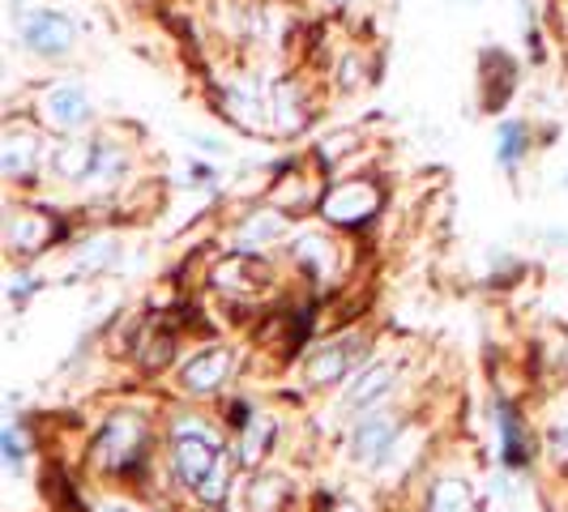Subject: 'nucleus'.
Segmentation results:
<instances>
[{"label": "nucleus", "mask_w": 568, "mask_h": 512, "mask_svg": "<svg viewBox=\"0 0 568 512\" xmlns=\"http://www.w3.org/2000/svg\"><path fill=\"white\" fill-rule=\"evenodd\" d=\"M103 512H124V509H103Z\"/></svg>", "instance_id": "cd10ccee"}, {"label": "nucleus", "mask_w": 568, "mask_h": 512, "mask_svg": "<svg viewBox=\"0 0 568 512\" xmlns=\"http://www.w3.org/2000/svg\"><path fill=\"white\" fill-rule=\"evenodd\" d=\"M547 453H551V461L560 470H568V419H560V423L547 431Z\"/></svg>", "instance_id": "393cba45"}, {"label": "nucleus", "mask_w": 568, "mask_h": 512, "mask_svg": "<svg viewBox=\"0 0 568 512\" xmlns=\"http://www.w3.org/2000/svg\"><path fill=\"white\" fill-rule=\"evenodd\" d=\"M274 423L270 419H253V423L240 431V449H235V457H240V465H261V457L270 453V444H274Z\"/></svg>", "instance_id": "f3484780"}, {"label": "nucleus", "mask_w": 568, "mask_h": 512, "mask_svg": "<svg viewBox=\"0 0 568 512\" xmlns=\"http://www.w3.org/2000/svg\"><path fill=\"white\" fill-rule=\"evenodd\" d=\"M286 500V479H274V474H261L248 487V512H278Z\"/></svg>", "instance_id": "4be33fe9"}, {"label": "nucleus", "mask_w": 568, "mask_h": 512, "mask_svg": "<svg viewBox=\"0 0 568 512\" xmlns=\"http://www.w3.org/2000/svg\"><path fill=\"white\" fill-rule=\"evenodd\" d=\"M526 150H530V129H526L521 120L500 124V133H496V163H500L505 171H513L521 158H526Z\"/></svg>", "instance_id": "6ab92c4d"}, {"label": "nucleus", "mask_w": 568, "mask_h": 512, "mask_svg": "<svg viewBox=\"0 0 568 512\" xmlns=\"http://www.w3.org/2000/svg\"><path fill=\"white\" fill-rule=\"evenodd\" d=\"M496 414H500V453H505V465H509V470H521V465L530 461V444H526V427H521V419H517V410H509V406H500Z\"/></svg>", "instance_id": "dca6fc26"}, {"label": "nucleus", "mask_w": 568, "mask_h": 512, "mask_svg": "<svg viewBox=\"0 0 568 512\" xmlns=\"http://www.w3.org/2000/svg\"><path fill=\"white\" fill-rule=\"evenodd\" d=\"M394 440H398V419L385 414V410H376V414H368L364 423L355 427V457L364 465H372V461H381V457L389 453Z\"/></svg>", "instance_id": "9b49d317"}, {"label": "nucleus", "mask_w": 568, "mask_h": 512, "mask_svg": "<svg viewBox=\"0 0 568 512\" xmlns=\"http://www.w3.org/2000/svg\"><path fill=\"white\" fill-rule=\"evenodd\" d=\"M286 218H291V214H283L278 205L253 209V214L240 223V231H235V248H240V253H261V248H270L274 239L286 235Z\"/></svg>", "instance_id": "6e6552de"}, {"label": "nucleus", "mask_w": 568, "mask_h": 512, "mask_svg": "<svg viewBox=\"0 0 568 512\" xmlns=\"http://www.w3.org/2000/svg\"><path fill=\"white\" fill-rule=\"evenodd\" d=\"M60 231L57 223L48 218V214H39V209H27V214H18L13 223H9V248L18 256H34L43 253L52 239H57Z\"/></svg>", "instance_id": "9d476101"}, {"label": "nucleus", "mask_w": 568, "mask_h": 512, "mask_svg": "<svg viewBox=\"0 0 568 512\" xmlns=\"http://www.w3.org/2000/svg\"><path fill=\"white\" fill-rule=\"evenodd\" d=\"M18 34H22V48L39 60H64L78 43L73 18L60 9H27L18 22Z\"/></svg>", "instance_id": "f257e3e1"}, {"label": "nucleus", "mask_w": 568, "mask_h": 512, "mask_svg": "<svg viewBox=\"0 0 568 512\" xmlns=\"http://www.w3.org/2000/svg\"><path fill=\"white\" fill-rule=\"evenodd\" d=\"M145 449V419L142 414H112L99 440H94V465L108 470V474H120V470H133L138 457Z\"/></svg>", "instance_id": "f03ea898"}, {"label": "nucleus", "mask_w": 568, "mask_h": 512, "mask_svg": "<svg viewBox=\"0 0 568 512\" xmlns=\"http://www.w3.org/2000/svg\"><path fill=\"white\" fill-rule=\"evenodd\" d=\"M94 163H99V145L82 142L73 133H69V142H60L52 150V171H57L60 180H90Z\"/></svg>", "instance_id": "4468645a"}, {"label": "nucleus", "mask_w": 568, "mask_h": 512, "mask_svg": "<svg viewBox=\"0 0 568 512\" xmlns=\"http://www.w3.org/2000/svg\"><path fill=\"white\" fill-rule=\"evenodd\" d=\"M355 355H359V341H334V346H325V350H316L313 359L304 363V380L313 385V389H329V385H338L346 371L355 368Z\"/></svg>", "instance_id": "0eeeda50"}, {"label": "nucleus", "mask_w": 568, "mask_h": 512, "mask_svg": "<svg viewBox=\"0 0 568 512\" xmlns=\"http://www.w3.org/2000/svg\"><path fill=\"white\" fill-rule=\"evenodd\" d=\"M304 120H308V103H304V90L295 82H278L270 90V129H278V133H295V129H304Z\"/></svg>", "instance_id": "ddd939ff"}, {"label": "nucleus", "mask_w": 568, "mask_h": 512, "mask_svg": "<svg viewBox=\"0 0 568 512\" xmlns=\"http://www.w3.org/2000/svg\"><path fill=\"white\" fill-rule=\"evenodd\" d=\"M381 184L376 180H346V184H334L325 201H321V214H325V223H334V227H364L376 218V209H381Z\"/></svg>", "instance_id": "20e7f679"}, {"label": "nucleus", "mask_w": 568, "mask_h": 512, "mask_svg": "<svg viewBox=\"0 0 568 512\" xmlns=\"http://www.w3.org/2000/svg\"><path fill=\"white\" fill-rule=\"evenodd\" d=\"M329 512H359V509H355V504H334Z\"/></svg>", "instance_id": "a878e982"}, {"label": "nucleus", "mask_w": 568, "mask_h": 512, "mask_svg": "<svg viewBox=\"0 0 568 512\" xmlns=\"http://www.w3.org/2000/svg\"><path fill=\"white\" fill-rule=\"evenodd\" d=\"M39 137L27 133V129H9L4 137H0V171L9 175V180H22L30 171L39 167Z\"/></svg>", "instance_id": "f8f14e48"}, {"label": "nucleus", "mask_w": 568, "mask_h": 512, "mask_svg": "<svg viewBox=\"0 0 568 512\" xmlns=\"http://www.w3.org/2000/svg\"><path fill=\"white\" fill-rule=\"evenodd\" d=\"M394 363H381V368H376V363H372L368 371H364V376H359V380H355V385H351V406H368V401H376L381 398V393H385V389H389V380H394Z\"/></svg>", "instance_id": "412c9836"}, {"label": "nucleus", "mask_w": 568, "mask_h": 512, "mask_svg": "<svg viewBox=\"0 0 568 512\" xmlns=\"http://www.w3.org/2000/svg\"><path fill=\"white\" fill-rule=\"evenodd\" d=\"M329 4H351V0H329Z\"/></svg>", "instance_id": "bb28decb"}, {"label": "nucleus", "mask_w": 568, "mask_h": 512, "mask_svg": "<svg viewBox=\"0 0 568 512\" xmlns=\"http://www.w3.org/2000/svg\"><path fill=\"white\" fill-rule=\"evenodd\" d=\"M171 457H175V474L197 491V487L205 483V474H210V470H214L227 453H223L219 436H210V431L197 427V423H184V427H175Z\"/></svg>", "instance_id": "7ed1b4c3"}, {"label": "nucleus", "mask_w": 568, "mask_h": 512, "mask_svg": "<svg viewBox=\"0 0 568 512\" xmlns=\"http://www.w3.org/2000/svg\"><path fill=\"white\" fill-rule=\"evenodd\" d=\"M227 487H231V457H223V461H219V465H214V470L205 474V483L197 487V500H201V504H210V509H214V504H223Z\"/></svg>", "instance_id": "5701e85b"}, {"label": "nucleus", "mask_w": 568, "mask_h": 512, "mask_svg": "<svg viewBox=\"0 0 568 512\" xmlns=\"http://www.w3.org/2000/svg\"><path fill=\"white\" fill-rule=\"evenodd\" d=\"M479 82L496 90V99H491V107H487V112H500V107H505V99L517 90V85H513L517 82V69H513V60L505 57V52L487 48L484 60H479Z\"/></svg>", "instance_id": "2eb2a0df"}, {"label": "nucleus", "mask_w": 568, "mask_h": 512, "mask_svg": "<svg viewBox=\"0 0 568 512\" xmlns=\"http://www.w3.org/2000/svg\"><path fill=\"white\" fill-rule=\"evenodd\" d=\"M227 371H231V350L210 346V350H201L197 359H189V363H184L180 380H184V389H189V393H214V389L227 380Z\"/></svg>", "instance_id": "1a4fd4ad"}, {"label": "nucleus", "mask_w": 568, "mask_h": 512, "mask_svg": "<svg viewBox=\"0 0 568 512\" xmlns=\"http://www.w3.org/2000/svg\"><path fill=\"white\" fill-rule=\"evenodd\" d=\"M34 107H39V120L48 129H57V133H78V129L90 124V94L78 82L43 85L39 99H34Z\"/></svg>", "instance_id": "39448f33"}, {"label": "nucleus", "mask_w": 568, "mask_h": 512, "mask_svg": "<svg viewBox=\"0 0 568 512\" xmlns=\"http://www.w3.org/2000/svg\"><path fill=\"white\" fill-rule=\"evenodd\" d=\"M13 4H22V0H13Z\"/></svg>", "instance_id": "c85d7f7f"}, {"label": "nucleus", "mask_w": 568, "mask_h": 512, "mask_svg": "<svg viewBox=\"0 0 568 512\" xmlns=\"http://www.w3.org/2000/svg\"><path fill=\"white\" fill-rule=\"evenodd\" d=\"M295 256H300V265H308V269H313L316 278L334 274V265H338V260H334L338 248H334L325 235H316V231L313 235H300V239H295Z\"/></svg>", "instance_id": "a211bd4d"}, {"label": "nucleus", "mask_w": 568, "mask_h": 512, "mask_svg": "<svg viewBox=\"0 0 568 512\" xmlns=\"http://www.w3.org/2000/svg\"><path fill=\"white\" fill-rule=\"evenodd\" d=\"M0 449H4V461H9V470H13V474L27 465V436H22V427H18V423L4 427V436H0Z\"/></svg>", "instance_id": "b1692460"}, {"label": "nucleus", "mask_w": 568, "mask_h": 512, "mask_svg": "<svg viewBox=\"0 0 568 512\" xmlns=\"http://www.w3.org/2000/svg\"><path fill=\"white\" fill-rule=\"evenodd\" d=\"M321 158H316V167L308 171V163H286L283 175L274 180V193H270V205H278L283 214L291 218H300V214H308L313 205L325 201V193H316L321 188Z\"/></svg>", "instance_id": "423d86ee"}, {"label": "nucleus", "mask_w": 568, "mask_h": 512, "mask_svg": "<svg viewBox=\"0 0 568 512\" xmlns=\"http://www.w3.org/2000/svg\"><path fill=\"white\" fill-rule=\"evenodd\" d=\"M427 512H475L470 483H462V479H440V483L432 487Z\"/></svg>", "instance_id": "aec40b11"}]
</instances>
